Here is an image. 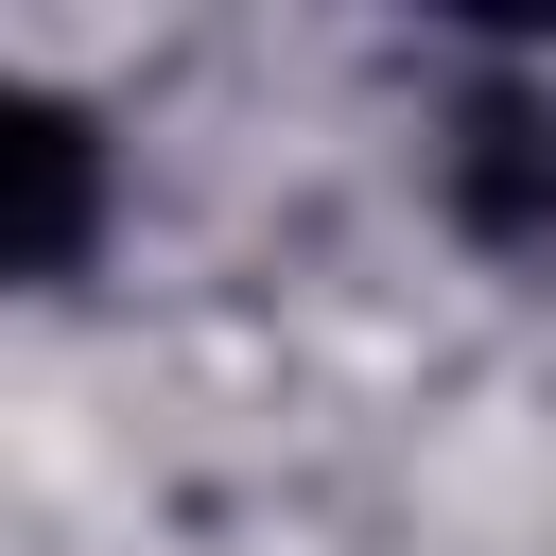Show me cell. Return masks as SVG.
<instances>
[{
  "label": "cell",
  "instance_id": "obj_1",
  "mask_svg": "<svg viewBox=\"0 0 556 556\" xmlns=\"http://www.w3.org/2000/svg\"><path fill=\"white\" fill-rule=\"evenodd\" d=\"M434 191H452V226H469L486 261H556V104H539V87H469Z\"/></svg>",
  "mask_w": 556,
  "mask_h": 556
},
{
  "label": "cell",
  "instance_id": "obj_2",
  "mask_svg": "<svg viewBox=\"0 0 556 556\" xmlns=\"http://www.w3.org/2000/svg\"><path fill=\"white\" fill-rule=\"evenodd\" d=\"M0 139H17V278H87V226H104V139H87V104L35 87Z\"/></svg>",
  "mask_w": 556,
  "mask_h": 556
}]
</instances>
